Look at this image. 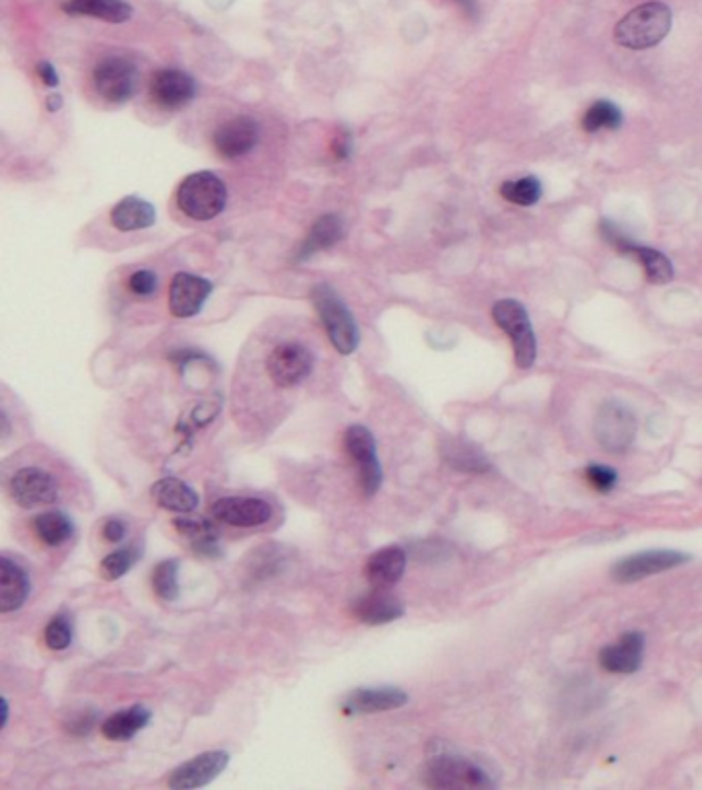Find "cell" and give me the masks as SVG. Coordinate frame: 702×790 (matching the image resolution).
Returning a JSON list of instances; mask_svg holds the SVG:
<instances>
[{
	"label": "cell",
	"mask_w": 702,
	"mask_h": 790,
	"mask_svg": "<svg viewBox=\"0 0 702 790\" xmlns=\"http://www.w3.org/2000/svg\"><path fill=\"white\" fill-rule=\"evenodd\" d=\"M445 461L459 472H467V473L488 472V461L470 445H450L445 453Z\"/></svg>",
	"instance_id": "32"
},
{
	"label": "cell",
	"mask_w": 702,
	"mask_h": 790,
	"mask_svg": "<svg viewBox=\"0 0 702 790\" xmlns=\"http://www.w3.org/2000/svg\"><path fill=\"white\" fill-rule=\"evenodd\" d=\"M178 209L194 220H211L227 206V185L211 171L192 173L178 187Z\"/></svg>",
	"instance_id": "3"
},
{
	"label": "cell",
	"mask_w": 702,
	"mask_h": 790,
	"mask_svg": "<svg viewBox=\"0 0 702 790\" xmlns=\"http://www.w3.org/2000/svg\"><path fill=\"white\" fill-rule=\"evenodd\" d=\"M406 552L400 546L384 547L371 555L365 564V577L371 587L390 588L404 577Z\"/></svg>",
	"instance_id": "20"
},
{
	"label": "cell",
	"mask_w": 702,
	"mask_h": 790,
	"mask_svg": "<svg viewBox=\"0 0 702 790\" xmlns=\"http://www.w3.org/2000/svg\"><path fill=\"white\" fill-rule=\"evenodd\" d=\"M313 371V354L299 342H283L272 348L266 358V373L272 383L283 390H293L303 383Z\"/></svg>",
	"instance_id": "6"
},
{
	"label": "cell",
	"mask_w": 702,
	"mask_h": 790,
	"mask_svg": "<svg viewBox=\"0 0 702 790\" xmlns=\"http://www.w3.org/2000/svg\"><path fill=\"white\" fill-rule=\"evenodd\" d=\"M3 727H6V722H9V702H6V698H3Z\"/></svg>",
	"instance_id": "45"
},
{
	"label": "cell",
	"mask_w": 702,
	"mask_h": 790,
	"mask_svg": "<svg viewBox=\"0 0 702 790\" xmlns=\"http://www.w3.org/2000/svg\"><path fill=\"white\" fill-rule=\"evenodd\" d=\"M622 124V113L610 102H595L583 116L585 132H599V130H616Z\"/></svg>",
	"instance_id": "30"
},
{
	"label": "cell",
	"mask_w": 702,
	"mask_h": 790,
	"mask_svg": "<svg viewBox=\"0 0 702 790\" xmlns=\"http://www.w3.org/2000/svg\"><path fill=\"white\" fill-rule=\"evenodd\" d=\"M408 702L406 692L398 687H363L352 689L343 700L344 714H377L398 711Z\"/></svg>",
	"instance_id": "17"
},
{
	"label": "cell",
	"mask_w": 702,
	"mask_h": 790,
	"mask_svg": "<svg viewBox=\"0 0 702 790\" xmlns=\"http://www.w3.org/2000/svg\"><path fill=\"white\" fill-rule=\"evenodd\" d=\"M155 218H157L155 206L146 202V200L136 198V196H128V198L120 200V202L113 206L111 214H110L111 225L122 233L149 229V226L155 223Z\"/></svg>",
	"instance_id": "22"
},
{
	"label": "cell",
	"mask_w": 702,
	"mask_h": 790,
	"mask_svg": "<svg viewBox=\"0 0 702 790\" xmlns=\"http://www.w3.org/2000/svg\"><path fill=\"white\" fill-rule=\"evenodd\" d=\"M128 289L136 294V297H151L157 291V276L151 270H138L128 278Z\"/></svg>",
	"instance_id": "38"
},
{
	"label": "cell",
	"mask_w": 702,
	"mask_h": 790,
	"mask_svg": "<svg viewBox=\"0 0 702 790\" xmlns=\"http://www.w3.org/2000/svg\"><path fill=\"white\" fill-rule=\"evenodd\" d=\"M138 558V550L135 547H122V550H116L108 554L99 566V572L105 580H116L120 577H124L126 572L135 566V562Z\"/></svg>",
	"instance_id": "34"
},
{
	"label": "cell",
	"mask_w": 702,
	"mask_h": 790,
	"mask_svg": "<svg viewBox=\"0 0 702 790\" xmlns=\"http://www.w3.org/2000/svg\"><path fill=\"white\" fill-rule=\"evenodd\" d=\"M102 535L105 541H110V544H120V541L126 538V525L120 519H110L108 523L103 525Z\"/></svg>",
	"instance_id": "41"
},
{
	"label": "cell",
	"mask_w": 702,
	"mask_h": 790,
	"mask_svg": "<svg viewBox=\"0 0 702 790\" xmlns=\"http://www.w3.org/2000/svg\"><path fill=\"white\" fill-rule=\"evenodd\" d=\"M645 638L639 632H628L616 645L606 646L599 653V665L610 673H634L643 662Z\"/></svg>",
	"instance_id": "19"
},
{
	"label": "cell",
	"mask_w": 702,
	"mask_h": 790,
	"mask_svg": "<svg viewBox=\"0 0 702 790\" xmlns=\"http://www.w3.org/2000/svg\"><path fill=\"white\" fill-rule=\"evenodd\" d=\"M229 753L227 752H206L192 758L186 764L178 766L167 778V786L173 790H192L211 785L212 780L223 774L229 766Z\"/></svg>",
	"instance_id": "10"
},
{
	"label": "cell",
	"mask_w": 702,
	"mask_h": 790,
	"mask_svg": "<svg viewBox=\"0 0 702 790\" xmlns=\"http://www.w3.org/2000/svg\"><path fill=\"white\" fill-rule=\"evenodd\" d=\"M637 437V418L626 406L607 401L595 418V439L607 453H624Z\"/></svg>",
	"instance_id": "7"
},
{
	"label": "cell",
	"mask_w": 702,
	"mask_h": 790,
	"mask_svg": "<svg viewBox=\"0 0 702 790\" xmlns=\"http://www.w3.org/2000/svg\"><path fill=\"white\" fill-rule=\"evenodd\" d=\"M634 258L639 259L640 266L645 267L647 280L653 284H665L670 283L673 278V266L670 259H667L664 253H659L657 250H651V247H637L634 251Z\"/></svg>",
	"instance_id": "29"
},
{
	"label": "cell",
	"mask_w": 702,
	"mask_h": 790,
	"mask_svg": "<svg viewBox=\"0 0 702 790\" xmlns=\"http://www.w3.org/2000/svg\"><path fill=\"white\" fill-rule=\"evenodd\" d=\"M500 196L507 198L513 204L532 206L536 204L541 196V185L536 177L511 179V182H505L503 187H500Z\"/></svg>",
	"instance_id": "33"
},
{
	"label": "cell",
	"mask_w": 702,
	"mask_h": 790,
	"mask_svg": "<svg viewBox=\"0 0 702 790\" xmlns=\"http://www.w3.org/2000/svg\"><path fill=\"white\" fill-rule=\"evenodd\" d=\"M12 500L23 508L52 505L58 498V484L48 472L39 467H23L11 480Z\"/></svg>",
	"instance_id": "11"
},
{
	"label": "cell",
	"mask_w": 702,
	"mask_h": 790,
	"mask_svg": "<svg viewBox=\"0 0 702 790\" xmlns=\"http://www.w3.org/2000/svg\"><path fill=\"white\" fill-rule=\"evenodd\" d=\"M151 711L145 706H132L122 712L111 714L108 720H103L102 733L110 741H128L135 737L138 731L149 725Z\"/></svg>",
	"instance_id": "26"
},
{
	"label": "cell",
	"mask_w": 702,
	"mask_h": 790,
	"mask_svg": "<svg viewBox=\"0 0 702 790\" xmlns=\"http://www.w3.org/2000/svg\"><path fill=\"white\" fill-rule=\"evenodd\" d=\"M450 3H453V4L458 6V9H461V12H464L466 17H476L478 15L476 0H450Z\"/></svg>",
	"instance_id": "43"
},
{
	"label": "cell",
	"mask_w": 702,
	"mask_h": 790,
	"mask_svg": "<svg viewBox=\"0 0 702 790\" xmlns=\"http://www.w3.org/2000/svg\"><path fill=\"white\" fill-rule=\"evenodd\" d=\"M44 638L45 645H48V648H52V651H64V648H69L72 640L70 620L66 618L64 613H58L56 618H52L48 621V626H45Z\"/></svg>",
	"instance_id": "35"
},
{
	"label": "cell",
	"mask_w": 702,
	"mask_h": 790,
	"mask_svg": "<svg viewBox=\"0 0 702 790\" xmlns=\"http://www.w3.org/2000/svg\"><path fill=\"white\" fill-rule=\"evenodd\" d=\"M62 9L69 15L102 19L108 23H126L132 17V6L124 0H66Z\"/></svg>",
	"instance_id": "25"
},
{
	"label": "cell",
	"mask_w": 702,
	"mask_h": 790,
	"mask_svg": "<svg viewBox=\"0 0 702 790\" xmlns=\"http://www.w3.org/2000/svg\"><path fill=\"white\" fill-rule=\"evenodd\" d=\"M311 300L316 305L318 316L322 319V325L332 346L340 354H352L357 350L360 342L359 325L349 307L338 297V292L330 284H318L311 291Z\"/></svg>",
	"instance_id": "2"
},
{
	"label": "cell",
	"mask_w": 702,
	"mask_h": 790,
	"mask_svg": "<svg viewBox=\"0 0 702 790\" xmlns=\"http://www.w3.org/2000/svg\"><path fill=\"white\" fill-rule=\"evenodd\" d=\"M672 29V11L664 3H647L628 12L614 27V39L622 48L647 50L664 42Z\"/></svg>",
	"instance_id": "1"
},
{
	"label": "cell",
	"mask_w": 702,
	"mask_h": 790,
	"mask_svg": "<svg viewBox=\"0 0 702 790\" xmlns=\"http://www.w3.org/2000/svg\"><path fill=\"white\" fill-rule=\"evenodd\" d=\"M425 782L431 788H484L491 786V780L484 769L472 761L439 755L433 758L425 768Z\"/></svg>",
	"instance_id": "8"
},
{
	"label": "cell",
	"mask_w": 702,
	"mask_h": 790,
	"mask_svg": "<svg viewBox=\"0 0 702 790\" xmlns=\"http://www.w3.org/2000/svg\"><path fill=\"white\" fill-rule=\"evenodd\" d=\"M95 722H97V712L89 711V712L78 714L77 719H72V720L66 722L64 728L70 735H75V737H83V735H87L93 727H95Z\"/></svg>",
	"instance_id": "39"
},
{
	"label": "cell",
	"mask_w": 702,
	"mask_h": 790,
	"mask_svg": "<svg viewBox=\"0 0 702 790\" xmlns=\"http://www.w3.org/2000/svg\"><path fill=\"white\" fill-rule=\"evenodd\" d=\"M29 577L17 562L0 558V612L11 613L21 609L29 595Z\"/></svg>",
	"instance_id": "21"
},
{
	"label": "cell",
	"mask_w": 702,
	"mask_h": 790,
	"mask_svg": "<svg viewBox=\"0 0 702 790\" xmlns=\"http://www.w3.org/2000/svg\"><path fill=\"white\" fill-rule=\"evenodd\" d=\"M153 102L163 110H182L196 97V80L182 70H157L149 83Z\"/></svg>",
	"instance_id": "14"
},
{
	"label": "cell",
	"mask_w": 702,
	"mask_h": 790,
	"mask_svg": "<svg viewBox=\"0 0 702 790\" xmlns=\"http://www.w3.org/2000/svg\"><path fill=\"white\" fill-rule=\"evenodd\" d=\"M151 497L159 506L165 508V511L182 513V514L196 511V506L200 502L198 494L194 492L192 488L186 484V481L178 480V478L159 480L157 484L151 488Z\"/></svg>",
	"instance_id": "24"
},
{
	"label": "cell",
	"mask_w": 702,
	"mask_h": 790,
	"mask_svg": "<svg viewBox=\"0 0 702 790\" xmlns=\"http://www.w3.org/2000/svg\"><path fill=\"white\" fill-rule=\"evenodd\" d=\"M212 292V283L206 278L179 272L173 276L169 286V311L176 317L188 319L202 311L206 299Z\"/></svg>",
	"instance_id": "15"
},
{
	"label": "cell",
	"mask_w": 702,
	"mask_h": 790,
	"mask_svg": "<svg viewBox=\"0 0 702 790\" xmlns=\"http://www.w3.org/2000/svg\"><path fill=\"white\" fill-rule=\"evenodd\" d=\"M354 618L363 624L381 626L390 624V621L402 618L404 605L396 595H392L387 588H376L373 591L360 595V597L352 604Z\"/></svg>",
	"instance_id": "18"
},
{
	"label": "cell",
	"mask_w": 702,
	"mask_h": 790,
	"mask_svg": "<svg viewBox=\"0 0 702 790\" xmlns=\"http://www.w3.org/2000/svg\"><path fill=\"white\" fill-rule=\"evenodd\" d=\"M587 480H590L593 488H598L599 492H610L618 484V473L606 465H591L587 467Z\"/></svg>",
	"instance_id": "37"
},
{
	"label": "cell",
	"mask_w": 702,
	"mask_h": 790,
	"mask_svg": "<svg viewBox=\"0 0 702 790\" xmlns=\"http://www.w3.org/2000/svg\"><path fill=\"white\" fill-rule=\"evenodd\" d=\"M343 235H344V226L340 217H336V214H324L322 218L316 220V225L311 226L310 233H307L305 241L297 250L295 259L297 262H303V259L311 258L313 253L330 250V247H334L340 239H343Z\"/></svg>",
	"instance_id": "23"
},
{
	"label": "cell",
	"mask_w": 702,
	"mask_h": 790,
	"mask_svg": "<svg viewBox=\"0 0 702 790\" xmlns=\"http://www.w3.org/2000/svg\"><path fill=\"white\" fill-rule=\"evenodd\" d=\"M260 128L256 119L247 116H237L220 124L212 134V146L220 157L239 159L250 152L258 144Z\"/></svg>",
	"instance_id": "16"
},
{
	"label": "cell",
	"mask_w": 702,
	"mask_h": 790,
	"mask_svg": "<svg viewBox=\"0 0 702 790\" xmlns=\"http://www.w3.org/2000/svg\"><path fill=\"white\" fill-rule=\"evenodd\" d=\"M492 317L500 330L511 338L515 365L519 369H530L536 363L538 346L525 307L513 299H503L492 307Z\"/></svg>",
	"instance_id": "4"
},
{
	"label": "cell",
	"mask_w": 702,
	"mask_h": 790,
	"mask_svg": "<svg viewBox=\"0 0 702 790\" xmlns=\"http://www.w3.org/2000/svg\"><path fill=\"white\" fill-rule=\"evenodd\" d=\"M688 555L672 550H653L643 552L637 555H628V558L620 560L618 564L612 568V577L618 582H634L653 574L672 571V568L684 564Z\"/></svg>",
	"instance_id": "12"
},
{
	"label": "cell",
	"mask_w": 702,
	"mask_h": 790,
	"mask_svg": "<svg viewBox=\"0 0 702 790\" xmlns=\"http://www.w3.org/2000/svg\"><path fill=\"white\" fill-rule=\"evenodd\" d=\"M344 447L354 467H357L359 481L365 497H373L381 488V481H384V470H381V464L377 459L376 437H373L367 426L352 424L344 434Z\"/></svg>",
	"instance_id": "5"
},
{
	"label": "cell",
	"mask_w": 702,
	"mask_h": 790,
	"mask_svg": "<svg viewBox=\"0 0 702 790\" xmlns=\"http://www.w3.org/2000/svg\"><path fill=\"white\" fill-rule=\"evenodd\" d=\"M211 513L220 523L247 529L268 523L272 517V506L262 498L227 497L212 502Z\"/></svg>",
	"instance_id": "13"
},
{
	"label": "cell",
	"mask_w": 702,
	"mask_h": 790,
	"mask_svg": "<svg viewBox=\"0 0 702 790\" xmlns=\"http://www.w3.org/2000/svg\"><path fill=\"white\" fill-rule=\"evenodd\" d=\"M93 83H95L99 97H103L105 102L126 103L136 91L138 70L130 60L111 56L95 66Z\"/></svg>",
	"instance_id": "9"
},
{
	"label": "cell",
	"mask_w": 702,
	"mask_h": 790,
	"mask_svg": "<svg viewBox=\"0 0 702 790\" xmlns=\"http://www.w3.org/2000/svg\"><path fill=\"white\" fill-rule=\"evenodd\" d=\"M178 571L179 564L178 560H163L159 562L153 571V591L159 599L163 601H176L179 595V585H178Z\"/></svg>",
	"instance_id": "31"
},
{
	"label": "cell",
	"mask_w": 702,
	"mask_h": 790,
	"mask_svg": "<svg viewBox=\"0 0 702 790\" xmlns=\"http://www.w3.org/2000/svg\"><path fill=\"white\" fill-rule=\"evenodd\" d=\"M599 235L604 237L607 243H610L618 253H624V256H632L634 258V251H637L639 245H634L632 241L628 239L624 233L618 229L616 225L610 223V220H601V223H599Z\"/></svg>",
	"instance_id": "36"
},
{
	"label": "cell",
	"mask_w": 702,
	"mask_h": 790,
	"mask_svg": "<svg viewBox=\"0 0 702 790\" xmlns=\"http://www.w3.org/2000/svg\"><path fill=\"white\" fill-rule=\"evenodd\" d=\"M33 531H36L37 539L42 544L58 547L72 538L75 527H72V521L62 511H48L37 514L36 521H33Z\"/></svg>",
	"instance_id": "28"
},
{
	"label": "cell",
	"mask_w": 702,
	"mask_h": 790,
	"mask_svg": "<svg viewBox=\"0 0 702 790\" xmlns=\"http://www.w3.org/2000/svg\"><path fill=\"white\" fill-rule=\"evenodd\" d=\"M351 149H352V138H351L349 130H340L336 136H334V143H332L334 157H336L338 160L349 159Z\"/></svg>",
	"instance_id": "40"
},
{
	"label": "cell",
	"mask_w": 702,
	"mask_h": 790,
	"mask_svg": "<svg viewBox=\"0 0 702 790\" xmlns=\"http://www.w3.org/2000/svg\"><path fill=\"white\" fill-rule=\"evenodd\" d=\"M45 107H48L50 111H58L60 107H62V97H60V95H50L48 102H45Z\"/></svg>",
	"instance_id": "44"
},
{
	"label": "cell",
	"mask_w": 702,
	"mask_h": 790,
	"mask_svg": "<svg viewBox=\"0 0 702 790\" xmlns=\"http://www.w3.org/2000/svg\"><path fill=\"white\" fill-rule=\"evenodd\" d=\"M37 77L42 78V83L45 85V86H56L58 85V75H56V70H54V66H52L50 62H39L37 64Z\"/></svg>",
	"instance_id": "42"
},
{
	"label": "cell",
	"mask_w": 702,
	"mask_h": 790,
	"mask_svg": "<svg viewBox=\"0 0 702 790\" xmlns=\"http://www.w3.org/2000/svg\"><path fill=\"white\" fill-rule=\"evenodd\" d=\"M178 533L182 538L188 539V544L198 554L204 555H215L217 554V539H219V529L215 523H211L204 517H179L173 521Z\"/></svg>",
	"instance_id": "27"
}]
</instances>
